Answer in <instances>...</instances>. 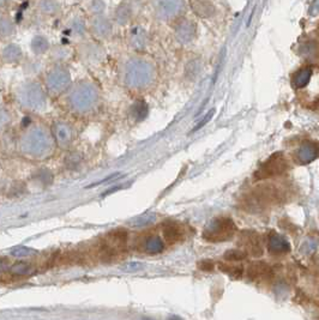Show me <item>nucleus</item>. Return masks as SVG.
I'll list each match as a JSON object with an SVG mask.
<instances>
[{
	"label": "nucleus",
	"mask_w": 319,
	"mask_h": 320,
	"mask_svg": "<svg viewBox=\"0 0 319 320\" xmlns=\"http://www.w3.org/2000/svg\"><path fill=\"white\" fill-rule=\"evenodd\" d=\"M70 30L76 36H83L84 33H86V23H84L82 18H74L70 23Z\"/></svg>",
	"instance_id": "72a5a7b5"
},
{
	"label": "nucleus",
	"mask_w": 319,
	"mask_h": 320,
	"mask_svg": "<svg viewBox=\"0 0 319 320\" xmlns=\"http://www.w3.org/2000/svg\"><path fill=\"white\" fill-rule=\"evenodd\" d=\"M164 237L168 245H174L180 243L186 236V228L183 224L177 222H168L162 229Z\"/></svg>",
	"instance_id": "ddd939ff"
},
{
	"label": "nucleus",
	"mask_w": 319,
	"mask_h": 320,
	"mask_svg": "<svg viewBox=\"0 0 319 320\" xmlns=\"http://www.w3.org/2000/svg\"><path fill=\"white\" fill-rule=\"evenodd\" d=\"M131 8L127 4H121L118 8L117 12H115V18H117V22L120 24H125L129 22V20L131 18Z\"/></svg>",
	"instance_id": "7c9ffc66"
},
{
	"label": "nucleus",
	"mask_w": 319,
	"mask_h": 320,
	"mask_svg": "<svg viewBox=\"0 0 319 320\" xmlns=\"http://www.w3.org/2000/svg\"><path fill=\"white\" fill-rule=\"evenodd\" d=\"M11 121V114L4 106L0 105V130L8 126L9 122Z\"/></svg>",
	"instance_id": "c9c22d12"
},
{
	"label": "nucleus",
	"mask_w": 319,
	"mask_h": 320,
	"mask_svg": "<svg viewBox=\"0 0 319 320\" xmlns=\"http://www.w3.org/2000/svg\"><path fill=\"white\" fill-rule=\"evenodd\" d=\"M318 146L314 143H305L299 149L298 158L300 163H308L317 157Z\"/></svg>",
	"instance_id": "6ab92c4d"
},
{
	"label": "nucleus",
	"mask_w": 319,
	"mask_h": 320,
	"mask_svg": "<svg viewBox=\"0 0 319 320\" xmlns=\"http://www.w3.org/2000/svg\"><path fill=\"white\" fill-rule=\"evenodd\" d=\"M68 55H70V51L67 48H65V47H55L52 52L53 59L58 61L65 60V59H67Z\"/></svg>",
	"instance_id": "f704fd0d"
},
{
	"label": "nucleus",
	"mask_w": 319,
	"mask_h": 320,
	"mask_svg": "<svg viewBox=\"0 0 319 320\" xmlns=\"http://www.w3.org/2000/svg\"><path fill=\"white\" fill-rule=\"evenodd\" d=\"M129 42L136 51H144L149 42L148 33L142 27H134L130 30Z\"/></svg>",
	"instance_id": "dca6fc26"
},
{
	"label": "nucleus",
	"mask_w": 319,
	"mask_h": 320,
	"mask_svg": "<svg viewBox=\"0 0 319 320\" xmlns=\"http://www.w3.org/2000/svg\"><path fill=\"white\" fill-rule=\"evenodd\" d=\"M197 27L192 21L183 20L175 27V35L177 39L183 43H189L195 39Z\"/></svg>",
	"instance_id": "4468645a"
},
{
	"label": "nucleus",
	"mask_w": 319,
	"mask_h": 320,
	"mask_svg": "<svg viewBox=\"0 0 319 320\" xmlns=\"http://www.w3.org/2000/svg\"><path fill=\"white\" fill-rule=\"evenodd\" d=\"M190 6L192 11L202 18H210L216 11V8L210 0H190Z\"/></svg>",
	"instance_id": "f3484780"
},
{
	"label": "nucleus",
	"mask_w": 319,
	"mask_h": 320,
	"mask_svg": "<svg viewBox=\"0 0 319 320\" xmlns=\"http://www.w3.org/2000/svg\"><path fill=\"white\" fill-rule=\"evenodd\" d=\"M236 233V225L230 218L217 217L212 219L203 231V237L209 243H223L232 239Z\"/></svg>",
	"instance_id": "0eeeda50"
},
{
	"label": "nucleus",
	"mask_w": 319,
	"mask_h": 320,
	"mask_svg": "<svg viewBox=\"0 0 319 320\" xmlns=\"http://www.w3.org/2000/svg\"><path fill=\"white\" fill-rule=\"evenodd\" d=\"M30 47H31V51L35 53L36 55L43 54L49 49V42L48 40L46 39L45 36L41 35H36L33 37L30 42Z\"/></svg>",
	"instance_id": "5701e85b"
},
{
	"label": "nucleus",
	"mask_w": 319,
	"mask_h": 320,
	"mask_svg": "<svg viewBox=\"0 0 319 320\" xmlns=\"http://www.w3.org/2000/svg\"><path fill=\"white\" fill-rule=\"evenodd\" d=\"M66 162H67L68 166H74V165H77L78 162H79V157H78L76 153H72V155L68 156Z\"/></svg>",
	"instance_id": "ea45409f"
},
{
	"label": "nucleus",
	"mask_w": 319,
	"mask_h": 320,
	"mask_svg": "<svg viewBox=\"0 0 319 320\" xmlns=\"http://www.w3.org/2000/svg\"><path fill=\"white\" fill-rule=\"evenodd\" d=\"M90 10L94 15L101 16L103 10H105V3L102 0H93L92 4H90Z\"/></svg>",
	"instance_id": "e433bc0d"
},
{
	"label": "nucleus",
	"mask_w": 319,
	"mask_h": 320,
	"mask_svg": "<svg viewBox=\"0 0 319 320\" xmlns=\"http://www.w3.org/2000/svg\"><path fill=\"white\" fill-rule=\"evenodd\" d=\"M312 76V68L305 67V68H300L299 71H296L295 73L293 74V86L295 88H305L311 81Z\"/></svg>",
	"instance_id": "412c9836"
},
{
	"label": "nucleus",
	"mask_w": 319,
	"mask_h": 320,
	"mask_svg": "<svg viewBox=\"0 0 319 320\" xmlns=\"http://www.w3.org/2000/svg\"><path fill=\"white\" fill-rule=\"evenodd\" d=\"M39 10L45 15H55L60 11V4L57 0H40Z\"/></svg>",
	"instance_id": "a878e982"
},
{
	"label": "nucleus",
	"mask_w": 319,
	"mask_h": 320,
	"mask_svg": "<svg viewBox=\"0 0 319 320\" xmlns=\"http://www.w3.org/2000/svg\"><path fill=\"white\" fill-rule=\"evenodd\" d=\"M20 146L22 151L31 156H41L51 149L52 136L43 126H33L21 138Z\"/></svg>",
	"instance_id": "39448f33"
},
{
	"label": "nucleus",
	"mask_w": 319,
	"mask_h": 320,
	"mask_svg": "<svg viewBox=\"0 0 319 320\" xmlns=\"http://www.w3.org/2000/svg\"><path fill=\"white\" fill-rule=\"evenodd\" d=\"M247 257V254L244 252V251H239V250H229L224 253V259L227 262H232V263H237V262H242Z\"/></svg>",
	"instance_id": "473e14b6"
},
{
	"label": "nucleus",
	"mask_w": 319,
	"mask_h": 320,
	"mask_svg": "<svg viewBox=\"0 0 319 320\" xmlns=\"http://www.w3.org/2000/svg\"><path fill=\"white\" fill-rule=\"evenodd\" d=\"M155 70L144 59L132 58L124 65L123 78L125 84L132 89H142L154 81Z\"/></svg>",
	"instance_id": "f257e3e1"
},
{
	"label": "nucleus",
	"mask_w": 319,
	"mask_h": 320,
	"mask_svg": "<svg viewBox=\"0 0 319 320\" xmlns=\"http://www.w3.org/2000/svg\"><path fill=\"white\" fill-rule=\"evenodd\" d=\"M154 11L160 20L170 21L184 10V0H152Z\"/></svg>",
	"instance_id": "1a4fd4ad"
},
{
	"label": "nucleus",
	"mask_w": 319,
	"mask_h": 320,
	"mask_svg": "<svg viewBox=\"0 0 319 320\" xmlns=\"http://www.w3.org/2000/svg\"><path fill=\"white\" fill-rule=\"evenodd\" d=\"M83 55L88 60H100L102 56V52L99 46L88 43V45L83 46Z\"/></svg>",
	"instance_id": "cd10ccee"
},
{
	"label": "nucleus",
	"mask_w": 319,
	"mask_h": 320,
	"mask_svg": "<svg viewBox=\"0 0 319 320\" xmlns=\"http://www.w3.org/2000/svg\"><path fill=\"white\" fill-rule=\"evenodd\" d=\"M281 202H282V193L276 187L267 185V186L257 188L251 194H249L243 206L245 209H251L252 211H257V210L270 208Z\"/></svg>",
	"instance_id": "423d86ee"
},
{
	"label": "nucleus",
	"mask_w": 319,
	"mask_h": 320,
	"mask_svg": "<svg viewBox=\"0 0 319 320\" xmlns=\"http://www.w3.org/2000/svg\"><path fill=\"white\" fill-rule=\"evenodd\" d=\"M16 99L21 107L31 112H41L47 107V95L35 81H26L16 89Z\"/></svg>",
	"instance_id": "7ed1b4c3"
},
{
	"label": "nucleus",
	"mask_w": 319,
	"mask_h": 320,
	"mask_svg": "<svg viewBox=\"0 0 319 320\" xmlns=\"http://www.w3.org/2000/svg\"><path fill=\"white\" fill-rule=\"evenodd\" d=\"M52 136L60 146H67L73 137V131L70 124L65 121H55L52 127Z\"/></svg>",
	"instance_id": "f8f14e48"
},
{
	"label": "nucleus",
	"mask_w": 319,
	"mask_h": 320,
	"mask_svg": "<svg viewBox=\"0 0 319 320\" xmlns=\"http://www.w3.org/2000/svg\"><path fill=\"white\" fill-rule=\"evenodd\" d=\"M287 161L284 159L282 153H275L268 159L256 173V179H267L280 175L286 172Z\"/></svg>",
	"instance_id": "9d476101"
},
{
	"label": "nucleus",
	"mask_w": 319,
	"mask_h": 320,
	"mask_svg": "<svg viewBox=\"0 0 319 320\" xmlns=\"http://www.w3.org/2000/svg\"><path fill=\"white\" fill-rule=\"evenodd\" d=\"M15 34V24L9 17H0V39L6 40Z\"/></svg>",
	"instance_id": "393cba45"
},
{
	"label": "nucleus",
	"mask_w": 319,
	"mask_h": 320,
	"mask_svg": "<svg viewBox=\"0 0 319 320\" xmlns=\"http://www.w3.org/2000/svg\"><path fill=\"white\" fill-rule=\"evenodd\" d=\"M300 53L306 58L311 59L317 56V43L311 41V42H306L300 47Z\"/></svg>",
	"instance_id": "2f4dec72"
},
{
	"label": "nucleus",
	"mask_w": 319,
	"mask_h": 320,
	"mask_svg": "<svg viewBox=\"0 0 319 320\" xmlns=\"http://www.w3.org/2000/svg\"><path fill=\"white\" fill-rule=\"evenodd\" d=\"M218 269L223 274L229 275L233 278H240L244 274V268L242 265H237L235 263L228 262V263H218Z\"/></svg>",
	"instance_id": "4be33fe9"
},
{
	"label": "nucleus",
	"mask_w": 319,
	"mask_h": 320,
	"mask_svg": "<svg viewBox=\"0 0 319 320\" xmlns=\"http://www.w3.org/2000/svg\"><path fill=\"white\" fill-rule=\"evenodd\" d=\"M31 252H33L31 250L27 249V247L21 246V247H16L15 250H12V256H15V257H27V256H30Z\"/></svg>",
	"instance_id": "4c0bfd02"
},
{
	"label": "nucleus",
	"mask_w": 319,
	"mask_h": 320,
	"mask_svg": "<svg viewBox=\"0 0 319 320\" xmlns=\"http://www.w3.org/2000/svg\"><path fill=\"white\" fill-rule=\"evenodd\" d=\"M313 5H314V10L309 11V14L313 15V16H315V15H317V12H318V0H314V2H313Z\"/></svg>",
	"instance_id": "79ce46f5"
},
{
	"label": "nucleus",
	"mask_w": 319,
	"mask_h": 320,
	"mask_svg": "<svg viewBox=\"0 0 319 320\" xmlns=\"http://www.w3.org/2000/svg\"><path fill=\"white\" fill-rule=\"evenodd\" d=\"M270 251L274 253H283L286 251H289V245L282 237L275 235L274 239L270 241Z\"/></svg>",
	"instance_id": "c756f323"
},
{
	"label": "nucleus",
	"mask_w": 319,
	"mask_h": 320,
	"mask_svg": "<svg viewBox=\"0 0 319 320\" xmlns=\"http://www.w3.org/2000/svg\"><path fill=\"white\" fill-rule=\"evenodd\" d=\"M9 271L15 276H26L29 275L30 272L33 271V268H31L30 264H28L26 262H18L15 263L11 268H9Z\"/></svg>",
	"instance_id": "c85d7f7f"
},
{
	"label": "nucleus",
	"mask_w": 319,
	"mask_h": 320,
	"mask_svg": "<svg viewBox=\"0 0 319 320\" xmlns=\"http://www.w3.org/2000/svg\"><path fill=\"white\" fill-rule=\"evenodd\" d=\"M198 268L202 270V271H211L212 269L215 268V264L210 260H203V262L198 263Z\"/></svg>",
	"instance_id": "58836bf2"
},
{
	"label": "nucleus",
	"mask_w": 319,
	"mask_h": 320,
	"mask_svg": "<svg viewBox=\"0 0 319 320\" xmlns=\"http://www.w3.org/2000/svg\"><path fill=\"white\" fill-rule=\"evenodd\" d=\"M46 86L49 93L59 95L64 93L71 86V74L67 68L57 66L47 73Z\"/></svg>",
	"instance_id": "6e6552de"
},
{
	"label": "nucleus",
	"mask_w": 319,
	"mask_h": 320,
	"mask_svg": "<svg viewBox=\"0 0 319 320\" xmlns=\"http://www.w3.org/2000/svg\"><path fill=\"white\" fill-rule=\"evenodd\" d=\"M100 100L98 88L89 82L78 83L71 89L67 96V103L74 112L87 113L95 108Z\"/></svg>",
	"instance_id": "20e7f679"
},
{
	"label": "nucleus",
	"mask_w": 319,
	"mask_h": 320,
	"mask_svg": "<svg viewBox=\"0 0 319 320\" xmlns=\"http://www.w3.org/2000/svg\"><path fill=\"white\" fill-rule=\"evenodd\" d=\"M273 275V269L265 262H255L247 268V276L252 281L267 280Z\"/></svg>",
	"instance_id": "2eb2a0df"
},
{
	"label": "nucleus",
	"mask_w": 319,
	"mask_h": 320,
	"mask_svg": "<svg viewBox=\"0 0 319 320\" xmlns=\"http://www.w3.org/2000/svg\"><path fill=\"white\" fill-rule=\"evenodd\" d=\"M23 56V52L22 48L16 43H10V45L5 46L4 49L2 52V58L3 60L8 64H12V62H17Z\"/></svg>",
	"instance_id": "aec40b11"
},
{
	"label": "nucleus",
	"mask_w": 319,
	"mask_h": 320,
	"mask_svg": "<svg viewBox=\"0 0 319 320\" xmlns=\"http://www.w3.org/2000/svg\"><path fill=\"white\" fill-rule=\"evenodd\" d=\"M202 71V62L198 59H192L186 64L185 67V76L187 79L193 81L199 76Z\"/></svg>",
	"instance_id": "b1692460"
},
{
	"label": "nucleus",
	"mask_w": 319,
	"mask_h": 320,
	"mask_svg": "<svg viewBox=\"0 0 319 320\" xmlns=\"http://www.w3.org/2000/svg\"><path fill=\"white\" fill-rule=\"evenodd\" d=\"M12 0H0V5H8L10 4Z\"/></svg>",
	"instance_id": "37998d69"
},
{
	"label": "nucleus",
	"mask_w": 319,
	"mask_h": 320,
	"mask_svg": "<svg viewBox=\"0 0 319 320\" xmlns=\"http://www.w3.org/2000/svg\"><path fill=\"white\" fill-rule=\"evenodd\" d=\"M92 31L93 34L99 39H106L109 36L112 31L111 22H109L106 17L102 16H96L95 18L92 21Z\"/></svg>",
	"instance_id": "a211bd4d"
},
{
	"label": "nucleus",
	"mask_w": 319,
	"mask_h": 320,
	"mask_svg": "<svg viewBox=\"0 0 319 320\" xmlns=\"http://www.w3.org/2000/svg\"><path fill=\"white\" fill-rule=\"evenodd\" d=\"M239 245L243 247L242 251L246 254H251L253 257H261L264 252L261 237L255 231H244L240 235Z\"/></svg>",
	"instance_id": "9b49d317"
},
{
	"label": "nucleus",
	"mask_w": 319,
	"mask_h": 320,
	"mask_svg": "<svg viewBox=\"0 0 319 320\" xmlns=\"http://www.w3.org/2000/svg\"><path fill=\"white\" fill-rule=\"evenodd\" d=\"M8 270H9L8 263H6L4 259H0V274H3V272L8 271Z\"/></svg>",
	"instance_id": "a19ab883"
},
{
	"label": "nucleus",
	"mask_w": 319,
	"mask_h": 320,
	"mask_svg": "<svg viewBox=\"0 0 319 320\" xmlns=\"http://www.w3.org/2000/svg\"><path fill=\"white\" fill-rule=\"evenodd\" d=\"M148 105L144 101H137L134 102L132 107H131V115L136 120H143L148 115Z\"/></svg>",
	"instance_id": "bb28decb"
},
{
	"label": "nucleus",
	"mask_w": 319,
	"mask_h": 320,
	"mask_svg": "<svg viewBox=\"0 0 319 320\" xmlns=\"http://www.w3.org/2000/svg\"><path fill=\"white\" fill-rule=\"evenodd\" d=\"M127 251V231L117 229L106 234L98 247L99 258L105 263H112L124 258Z\"/></svg>",
	"instance_id": "f03ea898"
}]
</instances>
